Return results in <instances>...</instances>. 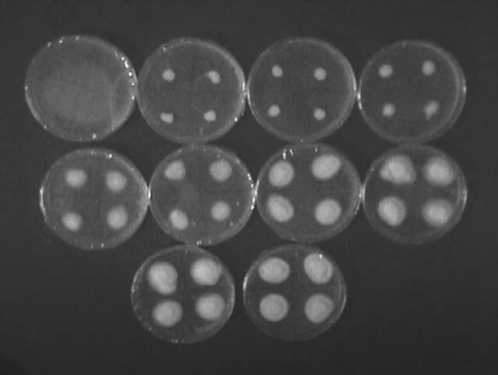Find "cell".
Wrapping results in <instances>:
<instances>
[{
  "instance_id": "obj_1",
  "label": "cell",
  "mask_w": 498,
  "mask_h": 375,
  "mask_svg": "<svg viewBox=\"0 0 498 375\" xmlns=\"http://www.w3.org/2000/svg\"><path fill=\"white\" fill-rule=\"evenodd\" d=\"M137 80L126 56L103 39L62 37L31 62L25 94L46 131L63 140L102 139L126 122L136 101Z\"/></svg>"
},
{
  "instance_id": "obj_2",
  "label": "cell",
  "mask_w": 498,
  "mask_h": 375,
  "mask_svg": "<svg viewBox=\"0 0 498 375\" xmlns=\"http://www.w3.org/2000/svg\"><path fill=\"white\" fill-rule=\"evenodd\" d=\"M246 100L237 60L203 39L163 44L146 60L137 80L136 101L146 123L162 137L185 145L225 134L241 117Z\"/></svg>"
},
{
  "instance_id": "obj_3",
  "label": "cell",
  "mask_w": 498,
  "mask_h": 375,
  "mask_svg": "<svg viewBox=\"0 0 498 375\" xmlns=\"http://www.w3.org/2000/svg\"><path fill=\"white\" fill-rule=\"evenodd\" d=\"M354 71L336 46L308 36L267 48L250 71L247 100L256 121L293 143L317 142L338 129L354 106Z\"/></svg>"
},
{
  "instance_id": "obj_4",
  "label": "cell",
  "mask_w": 498,
  "mask_h": 375,
  "mask_svg": "<svg viewBox=\"0 0 498 375\" xmlns=\"http://www.w3.org/2000/svg\"><path fill=\"white\" fill-rule=\"evenodd\" d=\"M466 84L455 57L420 39L399 40L376 51L357 85L360 113L389 141L424 143L447 132L463 109Z\"/></svg>"
},
{
  "instance_id": "obj_5",
  "label": "cell",
  "mask_w": 498,
  "mask_h": 375,
  "mask_svg": "<svg viewBox=\"0 0 498 375\" xmlns=\"http://www.w3.org/2000/svg\"><path fill=\"white\" fill-rule=\"evenodd\" d=\"M39 205L47 226L65 242L86 250L110 249L142 225L149 207L148 186L119 153L80 149L49 168L40 186Z\"/></svg>"
},
{
  "instance_id": "obj_6",
  "label": "cell",
  "mask_w": 498,
  "mask_h": 375,
  "mask_svg": "<svg viewBox=\"0 0 498 375\" xmlns=\"http://www.w3.org/2000/svg\"><path fill=\"white\" fill-rule=\"evenodd\" d=\"M149 206L160 229L185 244L213 246L238 234L255 207V183L234 154L206 143L166 156L148 185Z\"/></svg>"
},
{
  "instance_id": "obj_7",
  "label": "cell",
  "mask_w": 498,
  "mask_h": 375,
  "mask_svg": "<svg viewBox=\"0 0 498 375\" xmlns=\"http://www.w3.org/2000/svg\"><path fill=\"white\" fill-rule=\"evenodd\" d=\"M361 186L355 166L339 150L318 141L293 143L261 169L255 207L278 236L313 244L349 226L361 206Z\"/></svg>"
},
{
  "instance_id": "obj_8",
  "label": "cell",
  "mask_w": 498,
  "mask_h": 375,
  "mask_svg": "<svg viewBox=\"0 0 498 375\" xmlns=\"http://www.w3.org/2000/svg\"><path fill=\"white\" fill-rule=\"evenodd\" d=\"M467 196L465 176L450 156L424 143L402 144L371 164L362 183L361 206L379 235L419 245L454 228Z\"/></svg>"
},
{
  "instance_id": "obj_9",
  "label": "cell",
  "mask_w": 498,
  "mask_h": 375,
  "mask_svg": "<svg viewBox=\"0 0 498 375\" xmlns=\"http://www.w3.org/2000/svg\"><path fill=\"white\" fill-rule=\"evenodd\" d=\"M246 310L266 335L294 341L313 337L312 327L327 300L328 285L302 245L289 242L261 253L243 283Z\"/></svg>"
}]
</instances>
